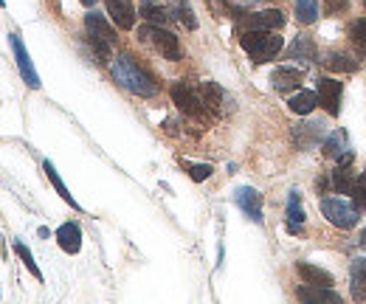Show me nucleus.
<instances>
[{
    "label": "nucleus",
    "instance_id": "1",
    "mask_svg": "<svg viewBox=\"0 0 366 304\" xmlns=\"http://www.w3.org/2000/svg\"><path fill=\"white\" fill-rule=\"evenodd\" d=\"M110 71H113V79L124 90H130V93H136L141 99H152L158 93V82L152 79V74H146L144 68L136 63V57H130V54H119L113 60V68Z\"/></svg>",
    "mask_w": 366,
    "mask_h": 304
},
{
    "label": "nucleus",
    "instance_id": "2",
    "mask_svg": "<svg viewBox=\"0 0 366 304\" xmlns=\"http://www.w3.org/2000/svg\"><path fill=\"white\" fill-rule=\"evenodd\" d=\"M239 43H242V48L248 51V57L254 63H271L285 45V40L279 34H274V31H242Z\"/></svg>",
    "mask_w": 366,
    "mask_h": 304
},
{
    "label": "nucleus",
    "instance_id": "3",
    "mask_svg": "<svg viewBox=\"0 0 366 304\" xmlns=\"http://www.w3.org/2000/svg\"><path fill=\"white\" fill-rule=\"evenodd\" d=\"M139 37L149 43L161 57H166V60H172V63H178L181 60V43H178V37L172 34V31H166V28H161V26H152V23H146L139 28Z\"/></svg>",
    "mask_w": 366,
    "mask_h": 304
},
{
    "label": "nucleus",
    "instance_id": "4",
    "mask_svg": "<svg viewBox=\"0 0 366 304\" xmlns=\"http://www.w3.org/2000/svg\"><path fill=\"white\" fill-rule=\"evenodd\" d=\"M321 215L335 228H344V231L358 226V209L344 203V200H338V197H324L321 200Z\"/></svg>",
    "mask_w": 366,
    "mask_h": 304
},
{
    "label": "nucleus",
    "instance_id": "5",
    "mask_svg": "<svg viewBox=\"0 0 366 304\" xmlns=\"http://www.w3.org/2000/svg\"><path fill=\"white\" fill-rule=\"evenodd\" d=\"M9 45H11V51H14V63H17V68H20L23 82H26L31 90H40L43 82H40V76H37L31 60H28V51H26V45H23V40H20L17 34H9Z\"/></svg>",
    "mask_w": 366,
    "mask_h": 304
},
{
    "label": "nucleus",
    "instance_id": "6",
    "mask_svg": "<svg viewBox=\"0 0 366 304\" xmlns=\"http://www.w3.org/2000/svg\"><path fill=\"white\" fill-rule=\"evenodd\" d=\"M282 26H285V14L279 9H265V11H254L242 17L245 31H276Z\"/></svg>",
    "mask_w": 366,
    "mask_h": 304
},
{
    "label": "nucleus",
    "instance_id": "7",
    "mask_svg": "<svg viewBox=\"0 0 366 304\" xmlns=\"http://www.w3.org/2000/svg\"><path fill=\"white\" fill-rule=\"evenodd\" d=\"M316 96H318V104L330 113V116H338L341 113V96H344V85L338 82V79H330V76H324L321 82H318V90H316Z\"/></svg>",
    "mask_w": 366,
    "mask_h": 304
},
{
    "label": "nucleus",
    "instance_id": "8",
    "mask_svg": "<svg viewBox=\"0 0 366 304\" xmlns=\"http://www.w3.org/2000/svg\"><path fill=\"white\" fill-rule=\"evenodd\" d=\"M169 96H172V102H175L183 113H189V116H200V113H203L200 93H198L189 82H175L172 90H169Z\"/></svg>",
    "mask_w": 366,
    "mask_h": 304
},
{
    "label": "nucleus",
    "instance_id": "9",
    "mask_svg": "<svg viewBox=\"0 0 366 304\" xmlns=\"http://www.w3.org/2000/svg\"><path fill=\"white\" fill-rule=\"evenodd\" d=\"M85 31H87L90 43H104V45H113V43H116L113 26H110V23L104 20V14H99V11L85 14Z\"/></svg>",
    "mask_w": 366,
    "mask_h": 304
},
{
    "label": "nucleus",
    "instance_id": "10",
    "mask_svg": "<svg viewBox=\"0 0 366 304\" xmlns=\"http://www.w3.org/2000/svg\"><path fill=\"white\" fill-rule=\"evenodd\" d=\"M234 203L254 220V223H262V195L251 186H239L234 192Z\"/></svg>",
    "mask_w": 366,
    "mask_h": 304
},
{
    "label": "nucleus",
    "instance_id": "11",
    "mask_svg": "<svg viewBox=\"0 0 366 304\" xmlns=\"http://www.w3.org/2000/svg\"><path fill=\"white\" fill-rule=\"evenodd\" d=\"M104 6H107V14L113 17V23L119 28L130 31L136 26V9H133L130 0H104Z\"/></svg>",
    "mask_w": 366,
    "mask_h": 304
},
{
    "label": "nucleus",
    "instance_id": "12",
    "mask_svg": "<svg viewBox=\"0 0 366 304\" xmlns=\"http://www.w3.org/2000/svg\"><path fill=\"white\" fill-rule=\"evenodd\" d=\"M298 302L301 304H344L341 296L333 291V288H313V285H301L296 291Z\"/></svg>",
    "mask_w": 366,
    "mask_h": 304
},
{
    "label": "nucleus",
    "instance_id": "13",
    "mask_svg": "<svg viewBox=\"0 0 366 304\" xmlns=\"http://www.w3.org/2000/svg\"><path fill=\"white\" fill-rule=\"evenodd\" d=\"M296 271H298V276L304 279V285H313V288H330V285H335L330 271L316 268V265H310V262H298Z\"/></svg>",
    "mask_w": 366,
    "mask_h": 304
},
{
    "label": "nucleus",
    "instance_id": "14",
    "mask_svg": "<svg viewBox=\"0 0 366 304\" xmlns=\"http://www.w3.org/2000/svg\"><path fill=\"white\" fill-rule=\"evenodd\" d=\"M57 242H60V248L65 254H79V248H82V231H79V226L76 223H63L57 228Z\"/></svg>",
    "mask_w": 366,
    "mask_h": 304
},
{
    "label": "nucleus",
    "instance_id": "15",
    "mask_svg": "<svg viewBox=\"0 0 366 304\" xmlns=\"http://www.w3.org/2000/svg\"><path fill=\"white\" fill-rule=\"evenodd\" d=\"M271 82H274V90H279V93H291V90H298V85H301V71H296V68H276L274 76H271Z\"/></svg>",
    "mask_w": 366,
    "mask_h": 304
},
{
    "label": "nucleus",
    "instance_id": "16",
    "mask_svg": "<svg viewBox=\"0 0 366 304\" xmlns=\"http://www.w3.org/2000/svg\"><path fill=\"white\" fill-rule=\"evenodd\" d=\"M350 291L355 302H366V259H355L350 268Z\"/></svg>",
    "mask_w": 366,
    "mask_h": 304
},
{
    "label": "nucleus",
    "instance_id": "17",
    "mask_svg": "<svg viewBox=\"0 0 366 304\" xmlns=\"http://www.w3.org/2000/svg\"><path fill=\"white\" fill-rule=\"evenodd\" d=\"M288 107L296 116H310L318 107V96H316V90H298L288 99Z\"/></svg>",
    "mask_w": 366,
    "mask_h": 304
},
{
    "label": "nucleus",
    "instance_id": "18",
    "mask_svg": "<svg viewBox=\"0 0 366 304\" xmlns=\"http://www.w3.org/2000/svg\"><path fill=\"white\" fill-rule=\"evenodd\" d=\"M301 223H304L301 197H298V192H291V197H288V231H291V234H298V231H301Z\"/></svg>",
    "mask_w": 366,
    "mask_h": 304
},
{
    "label": "nucleus",
    "instance_id": "19",
    "mask_svg": "<svg viewBox=\"0 0 366 304\" xmlns=\"http://www.w3.org/2000/svg\"><path fill=\"white\" fill-rule=\"evenodd\" d=\"M43 169H45V175H48V180L54 183V189L60 192V197H63V200H65L68 206H73V209H79V203L73 200V195H71V192H68V186L63 183V178H60V172L54 169V163H51V161H43Z\"/></svg>",
    "mask_w": 366,
    "mask_h": 304
},
{
    "label": "nucleus",
    "instance_id": "20",
    "mask_svg": "<svg viewBox=\"0 0 366 304\" xmlns=\"http://www.w3.org/2000/svg\"><path fill=\"white\" fill-rule=\"evenodd\" d=\"M291 54L293 60H301V63H310L313 57H316V45H313V40L310 37H296V43L291 45Z\"/></svg>",
    "mask_w": 366,
    "mask_h": 304
},
{
    "label": "nucleus",
    "instance_id": "21",
    "mask_svg": "<svg viewBox=\"0 0 366 304\" xmlns=\"http://www.w3.org/2000/svg\"><path fill=\"white\" fill-rule=\"evenodd\" d=\"M296 20L310 26L318 20V0H296Z\"/></svg>",
    "mask_w": 366,
    "mask_h": 304
},
{
    "label": "nucleus",
    "instance_id": "22",
    "mask_svg": "<svg viewBox=\"0 0 366 304\" xmlns=\"http://www.w3.org/2000/svg\"><path fill=\"white\" fill-rule=\"evenodd\" d=\"M352 186H355L352 172H350L347 166H338V169L333 172V189H335L338 195H350V192H352Z\"/></svg>",
    "mask_w": 366,
    "mask_h": 304
},
{
    "label": "nucleus",
    "instance_id": "23",
    "mask_svg": "<svg viewBox=\"0 0 366 304\" xmlns=\"http://www.w3.org/2000/svg\"><path fill=\"white\" fill-rule=\"evenodd\" d=\"M14 254H17V256L23 259V265L31 271V276H34L37 282H43V271L37 268V262H34V254H31V251H28L23 242H14Z\"/></svg>",
    "mask_w": 366,
    "mask_h": 304
},
{
    "label": "nucleus",
    "instance_id": "24",
    "mask_svg": "<svg viewBox=\"0 0 366 304\" xmlns=\"http://www.w3.org/2000/svg\"><path fill=\"white\" fill-rule=\"evenodd\" d=\"M200 102H203V107H212V110H217L220 107L222 93H220V87L215 82H206V85L200 87Z\"/></svg>",
    "mask_w": 366,
    "mask_h": 304
},
{
    "label": "nucleus",
    "instance_id": "25",
    "mask_svg": "<svg viewBox=\"0 0 366 304\" xmlns=\"http://www.w3.org/2000/svg\"><path fill=\"white\" fill-rule=\"evenodd\" d=\"M175 17L192 31V28H198V20H195V14H192V6H189V0H175Z\"/></svg>",
    "mask_w": 366,
    "mask_h": 304
},
{
    "label": "nucleus",
    "instance_id": "26",
    "mask_svg": "<svg viewBox=\"0 0 366 304\" xmlns=\"http://www.w3.org/2000/svg\"><path fill=\"white\" fill-rule=\"evenodd\" d=\"M344 141H347V136L338 130V133H333L327 141H324V155H330V158H341V150H347L344 147Z\"/></svg>",
    "mask_w": 366,
    "mask_h": 304
},
{
    "label": "nucleus",
    "instance_id": "27",
    "mask_svg": "<svg viewBox=\"0 0 366 304\" xmlns=\"http://www.w3.org/2000/svg\"><path fill=\"white\" fill-rule=\"evenodd\" d=\"M327 65H330L333 71H344V74H350V71L358 68V63H355L352 57H347V54H333V57L327 60Z\"/></svg>",
    "mask_w": 366,
    "mask_h": 304
},
{
    "label": "nucleus",
    "instance_id": "28",
    "mask_svg": "<svg viewBox=\"0 0 366 304\" xmlns=\"http://www.w3.org/2000/svg\"><path fill=\"white\" fill-rule=\"evenodd\" d=\"M141 14H144L146 23H152V26H163V23L172 17V14H169V11H163L161 6H144V9H141Z\"/></svg>",
    "mask_w": 366,
    "mask_h": 304
},
{
    "label": "nucleus",
    "instance_id": "29",
    "mask_svg": "<svg viewBox=\"0 0 366 304\" xmlns=\"http://www.w3.org/2000/svg\"><path fill=\"white\" fill-rule=\"evenodd\" d=\"M186 169H189V178L198 180V183L206 180V178H212V166H209V163H189Z\"/></svg>",
    "mask_w": 366,
    "mask_h": 304
},
{
    "label": "nucleus",
    "instance_id": "30",
    "mask_svg": "<svg viewBox=\"0 0 366 304\" xmlns=\"http://www.w3.org/2000/svg\"><path fill=\"white\" fill-rule=\"evenodd\" d=\"M350 37H352V43L366 45V17L364 20H355V23L350 26Z\"/></svg>",
    "mask_w": 366,
    "mask_h": 304
},
{
    "label": "nucleus",
    "instance_id": "31",
    "mask_svg": "<svg viewBox=\"0 0 366 304\" xmlns=\"http://www.w3.org/2000/svg\"><path fill=\"white\" fill-rule=\"evenodd\" d=\"M350 195L355 200V209H366V183H355Z\"/></svg>",
    "mask_w": 366,
    "mask_h": 304
},
{
    "label": "nucleus",
    "instance_id": "32",
    "mask_svg": "<svg viewBox=\"0 0 366 304\" xmlns=\"http://www.w3.org/2000/svg\"><path fill=\"white\" fill-rule=\"evenodd\" d=\"M347 6V0H330V11H341Z\"/></svg>",
    "mask_w": 366,
    "mask_h": 304
},
{
    "label": "nucleus",
    "instance_id": "33",
    "mask_svg": "<svg viewBox=\"0 0 366 304\" xmlns=\"http://www.w3.org/2000/svg\"><path fill=\"white\" fill-rule=\"evenodd\" d=\"M237 3H262V0H237Z\"/></svg>",
    "mask_w": 366,
    "mask_h": 304
},
{
    "label": "nucleus",
    "instance_id": "34",
    "mask_svg": "<svg viewBox=\"0 0 366 304\" xmlns=\"http://www.w3.org/2000/svg\"><path fill=\"white\" fill-rule=\"evenodd\" d=\"M361 245H364V248H366V231H364V234H361Z\"/></svg>",
    "mask_w": 366,
    "mask_h": 304
},
{
    "label": "nucleus",
    "instance_id": "35",
    "mask_svg": "<svg viewBox=\"0 0 366 304\" xmlns=\"http://www.w3.org/2000/svg\"><path fill=\"white\" fill-rule=\"evenodd\" d=\"M82 3H85V6H93V3H96V0H82Z\"/></svg>",
    "mask_w": 366,
    "mask_h": 304
},
{
    "label": "nucleus",
    "instance_id": "36",
    "mask_svg": "<svg viewBox=\"0 0 366 304\" xmlns=\"http://www.w3.org/2000/svg\"><path fill=\"white\" fill-rule=\"evenodd\" d=\"M144 6H155V0H144Z\"/></svg>",
    "mask_w": 366,
    "mask_h": 304
},
{
    "label": "nucleus",
    "instance_id": "37",
    "mask_svg": "<svg viewBox=\"0 0 366 304\" xmlns=\"http://www.w3.org/2000/svg\"><path fill=\"white\" fill-rule=\"evenodd\" d=\"M0 6H6V0H0Z\"/></svg>",
    "mask_w": 366,
    "mask_h": 304
},
{
    "label": "nucleus",
    "instance_id": "38",
    "mask_svg": "<svg viewBox=\"0 0 366 304\" xmlns=\"http://www.w3.org/2000/svg\"><path fill=\"white\" fill-rule=\"evenodd\" d=\"M364 183H366V178H364Z\"/></svg>",
    "mask_w": 366,
    "mask_h": 304
},
{
    "label": "nucleus",
    "instance_id": "39",
    "mask_svg": "<svg viewBox=\"0 0 366 304\" xmlns=\"http://www.w3.org/2000/svg\"><path fill=\"white\" fill-rule=\"evenodd\" d=\"M364 3H366V0H364Z\"/></svg>",
    "mask_w": 366,
    "mask_h": 304
}]
</instances>
